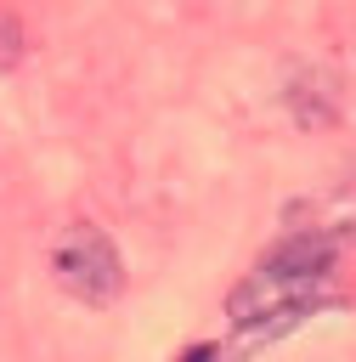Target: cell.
<instances>
[{
    "instance_id": "1",
    "label": "cell",
    "mask_w": 356,
    "mask_h": 362,
    "mask_svg": "<svg viewBox=\"0 0 356 362\" xmlns=\"http://www.w3.org/2000/svg\"><path fill=\"white\" fill-rule=\"evenodd\" d=\"M51 277L73 300H85V305H113L124 294V260H119L113 238L102 226H90V221H73V226L57 232V243H51Z\"/></svg>"
},
{
    "instance_id": "2",
    "label": "cell",
    "mask_w": 356,
    "mask_h": 362,
    "mask_svg": "<svg viewBox=\"0 0 356 362\" xmlns=\"http://www.w3.org/2000/svg\"><path fill=\"white\" fill-rule=\"evenodd\" d=\"M322 283H328V272H283V266H254L232 294H226V317L237 322V328H260V322H271V328H288L294 317H305L316 300H322Z\"/></svg>"
},
{
    "instance_id": "3",
    "label": "cell",
    "mask_w": 356,
    "mask_h": 362,
    "mask_svg": "<svg viewBox=\"0 0 356 362\" xmlns=\"http://www.w3.org/2000/svg\"><path fill=\"white\" fill-rule=\"evenodd\" d=\"M288 107H294V119L305 124V130H322V124H333L339 119V79L333 74H305V79H294L288 85Z\"/></svg>"
},
{
    "instance_id": "4",
    "label": "cell",
    "mask_w": 356,
    "mask_h": 362,
    "mask_svg": "<svg viewBox=\"0 0 356 362\" xmlns=\"http://www.w3.org/2000/svg\"><path fill=\"white\" fill-rule=\"evenodd\" d=\"M23 51H28V28H23V17H17L11 6H0V74L17 68Z\"/></svg>"
},
{
    "instance_id": "5",
    "label": "cell",
    "mask_w": 356,
    "mask_h": 362,
    "mask_svg": "<svg viewBox=\"0 0 356 362\" xmlns=\"http://www.w3.org/2000/svg\"><path fill=\"white\" fill-rule=\"evenodd\" d=\"M181 362H215V351H209V345H198V351H192V356H181Z\"/></svg>"
}]
</instances>
